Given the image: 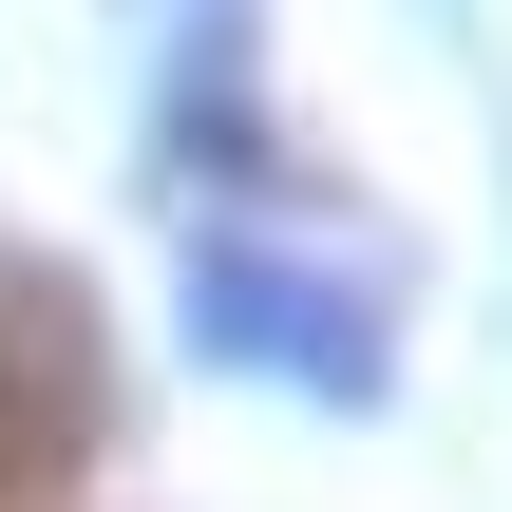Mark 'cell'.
Masks as SVG:
<instances>
[{
    "label": "cell",
    "mask_w": 512,
    "mask_h": 512,
    "mask_svg": "<svg viewBox=\"0 0 512 512\" xmlns=\"http://www.w3.org/2000/svg\"><path fill=\"white\" fill-rule=\"evenodd\" d=\"M114 437V342H95V285L0 247V512H57Z\"/></svg>",
    "instance_id": "cell-1"
}]
</instances>
